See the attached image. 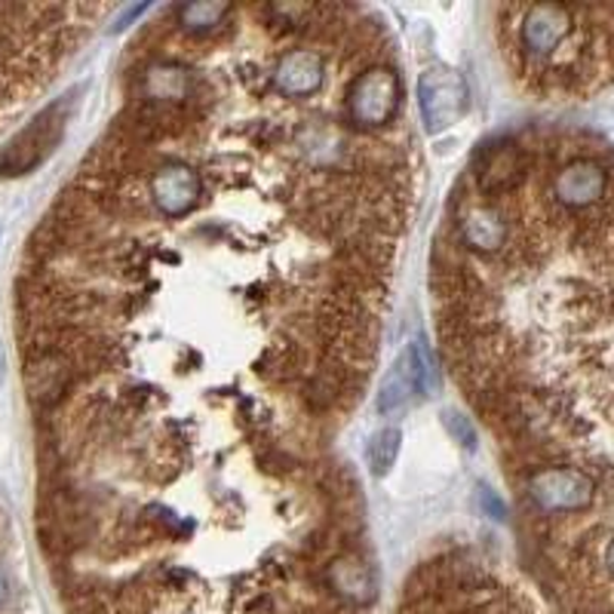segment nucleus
Segmentation results:
<instances>
[{
	"label": "nucleus",
	"mask_w": 614,
	"mask_h": 614,
	"mask_svg": "<svg viewBox=\"0 0 614 614\" xmlns=\"http://www.w3.org/2000/svg\"><path fill=\"white\" fill-rule=\"evenodd\" d=\"M445 425H449V430L458 437L461 443L467 445V449H474V443H477V433H474V427L467 425L461 415H455V412H445Z\"/></svg>",
	"instance_id": "17"
},
{
	"label": "nucleus",
	"mask_w": 614,
	"mask_h": 614,
	"mask_svg": "<svg viewBox=\"0 0 614 614\" xmlns=\"http://www.w3.org/2000/svg\"><path fill=\"white\" fill-rule=\"evenodd\" d=\"M458 234L461 243H464L467 249L482 253V256L498 253V249L507 243V237H511L504 216H501L492 204H477L470 206V209H464V216H461L458 222Z\"/></svg>",
	"instance_id": "11"
},
{
	"label": "nucleus",
	"mask_w": 614,
	"mask_h": 614,
	"mask_svg": "<svg viewBox=\"0 0 614 614\" xmlns=\"http://www.w3.org/2000/svg\"><path fill=\"white\" fill-rule=\"evenodd\" d=\"M412 359V378H415V391L421 396H430L437 391V359H433V351L427 347L425 339H418L415 347L409 351Z\"/></svg>",
	"instance_id": "16"
},
{
	"label": "nucleus",
	"mask_w": 614,
	"mask_h": 614,
	"mask_svg": "<svg viewBox=\"0 0 614 614\" xmlns=\"http://www.w3.org/2000/svg\"><path fill=\"white\" fill-rule=\"evenodd\" d=\"M575 16L568 7L560 3H535L523 10L519 19V47L531 59H547L550 52L563 47V40L572 35Z\"/></svg>",
	"instance_id": "6"
},
{
	"label": "nucleus",
	"mask_w": 614,
	"mask_h": 614,
	"mask_svg": "<svg viewBox=\"0 0 614 614\" xmlns=\"http://www.w3.org/2000/svg\"><path fill=\"white\" fill-rule=\"evenodd\" d=\"M418 105L427 133H443L467 111V84L458 71L433 65L418 81Z\"/></svg>",
	"instance_id": "4"
},
{
	"label": "nucleus",
	"mask_w": 614,
	"mask_h": 614,
	"mask_svg": "<svg viewBox=\"0 0 614 614\" xmlns=\"http://www.w3.org/2000/svg\"><path fill=\"white\" fill-rule=\"evenodd\" d=\"M605 568H609V575L614 578V538L609 541V550H605Z\"/></svg>",
	"instance_id": "20"
},
{
	"label": "nucleus",
	"mask_w": 614,
	"mask_h": 614,
	"mask_svg": "<svg viewBox=\"0 0 614 614\" xmlns=\"http://www.w3.org/2000/svg\"><path fill=\"white\" fill-rule=\"evenodd\" d=\"M142 99L154 108H170V105H182L191 99L194 89V74L179 62H157L142 74Z\"/></svg>",
	"instance_id": "12"
},
{
	"label": "nucleus",
	"mask_w": 614,
	"mask_h": 614,
	"mask_svg": "<svg viewBox=\"0 0 614 614\" xmlns=\"http://www.w3.org/2000/svg\"><path fill=\"white\" fill-rule=\"evenodd\" d=\"M523 175H526V154L519 151L513 142H501L479 157L477 182L486 197L507 194L523 182Z\"/></svg>",
	"instance_id": "9"
},
{
	"label": "nucleus",
	"mask_w": 614,
	"mask_h": 614,
	"mask_svg": "<svg viewBox=\"0 0 614 614\" xmlns=\"http://www.w3.org/2000/svg\"><path fill=\"white\" fill-rule=\"evenodd\" d=\"M326 84V62L317 50L283 52L271 71V86L283 99H310L317 96Z\"/></svg>",
	"instance_id": "7"
},
{
	"label": "nucleus",
	"mask_w": 614,
	"mask_h": 614,
	"mask_svg": "<svg viewBox=\"0 0 614 614\" xmlns=\"http://www.w3.org/2000/svg\"><path fill=\"white\" fill-rule=\"evenodd\" d=\"M400 96H403L400 74L388 65H372V69L357 74L351 89H347V99H344L347 120L357 130L388 126L400 111Z\"/></svg>",
	"instance_id": "2"
},
{
	"label": "nucleus",
	"mask_w": 614,
	"mask_h": 614,
	"mask_svg": "<svg viewBox=\"0 0 614 614\" xmlns=\"http://www.w3.org/2000/svg\"><path fill=\"white\" fill-rule=\"evenodd\" d=\"M154 206L167 216V219H182L197 209L204 197V175L191 170L182 160H170L163 167H157L148 179Z\"/></svg>",
	"instance_id": "5"
},
{
	"label": "nucleus",
	"mask_w": 614,
	"mask_h": 614,
	"mask_svg": "<svg viewBox=\"0 0 614 614\" xmlns=\"http://www.w3.org/2000/svg\"><path fill=\"white\" fill-rule=\"evenodd\" d=\"M412 391H415V378H412V359L409 354L393 363V369L384 378V388H381V396H378V409L384 415H393L400 412L406 403H409Z\"/></svg>",
	"instance_id": "14"
},
{
	"label": "nucleus",
	"mask_w": 614,
	"mask_h": 614,
	"mask_svg": "<svg viewBox=\"0 0 614 614\" xmlns=\"http://www.w3.org/2000/svg\"><path fill=\"white\" fill-rule=\"evenodd\" d=\"M7 378V354H3V344H0V384Z\"/></svg>",
	"instance_id": "21"
},
{
	"label": "nucleus",
	"mask_w": 614,
	"mask_h": 614,
	"mask_svg": "<svg viewBox=\"0 0 614 614\" xmlns=\"http://www.w3.org/2000/svg\"><path fill=\"white\" fill-rule=\"evenodd\" d=\"M326 580L332 593L351 605H369L378 593L376 572L366 565L359 553H339L326 568Z\"/></svg>",
	"instance_id": "10"
},
{
	"label": "nucleus",
	"mask_w": 614,
	"mask_h": 614,
	"mask_svg": "<svg viewBox=\"0 0 614 614\" xmlns=\"http://www.w3.org/2000/svg\"><path fill=\"white\" fill-rule=\"evenodd\" d=\"M7 599H10V580H7L3 568H0V609L7 605Z\"/></svg>",
	"instance_id": "19"
},
{
	"label": "nucleus",
	"mask_w": 614,
	"mask_h": 614,
	"mask_svg": "<svg viewBox=\"0 0 614 614\" xmlns=\"http://www.w3.org/2000/svg\"><path fill=\"white\" fill-rule=\"evenodd\" d=\"M234 16V7L222 0H200V3H185L175 10V25L191 37L212 35L216 28H222L228 19Z\"/></svg>",
	"instance_id": "13"
},
{
	"label": "nucleus",
	"mask_w": 614,
	"mask_h": 614,
	"mask_svg": "<svg viewBox=\"0 0 614 614\" xmlns=\"http://www.w3.org/2000/svg\"><path fill=\"white\" fill-rule=\"evenodd\" d=\"M529 498L544 513H578L593 504L597 486L575 467H544L529 477Z\"/></svg>",
	"instance_id": "3"
},
{
	"label": "nucleus",
	"mask_w": 614,
	"mask_h": 614,
	"mask_svg": "<svg viewBox=\"0 0 614 614\" xmlns=\"http://www.w3.org/2000/svg\"><path fill=\"white\" fill-rule=\"evenodd\" d=\"M609 188V172L597 160H572L553 179V197L568 209H587L599 204Z\"/></svg>",
	"instance_id": "8"
},
{
	"label": "nucleus",
	"mask_w": 614,
	"mask_h": 614,
	"mask_svg": "<svg viewBox=\"0 0 614 614\" xmlns=\"http://www.w3.org/2000/svg\"><path fill=\"white\" fill-rule=\"evenodd\" d=\"M400 443H403V433L396 427H384L372 437V443H369V467H372L376 477H384L391 470L393 461L400 455Z\"/></svg>",
	"instance_id": "15"
},
{
	"label": "nucleus",
	"mask_w": 614,
	"mask_h": 614,
	"mask_svg": "<svg viewBox=\"0 0 614 614\" xmlns=\"http://www.w3.org/2000/svg\"><path fill=\"white\" fill-rule=\"evenodd\" d=\"M479 501H482V507L492 513L495 519H504V516H507V511H504V504H501V501H498V498L492 495L489 489H482V495H479Z\"/></svg>",
	"instance_id": "18"
},
{
	"label": "nucleus",
	"mask_w": 614,
	"mask_h": 614,
	"mask_svg": "<svg viewBox=\"0 0 614 614\" xmlns=\"http://www.w3.org/2000/svg\"><path fill=\"white\" fill-rule=\"evenodd\" d=\"M69 123V102H52L44 108L7 148H0V175L13 179L37 170L65 136Z\"/></svg>",
	"instance_id": "1"
}]
</instances>
